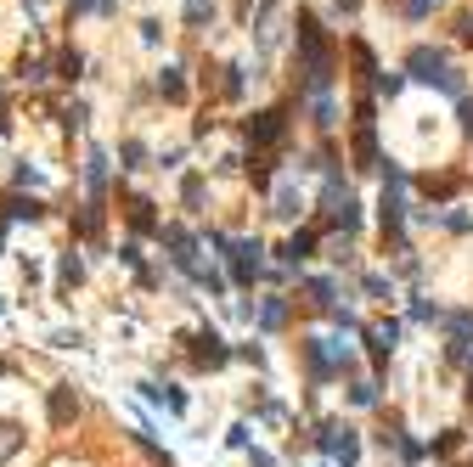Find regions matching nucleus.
<instances>
[{
  "label": "nucleus",
  "instance_id": "nucleus-1",
  "mask_svg": "<svg viewBox=\"0 0 473 467\" xmlns=\"http://www.w3.org/2000/svg\"><path fill=\"white\" fill-rule=\"evenodd\" d=\"M299 51H305V74H310L305 84L321 96L333 84V46H327V34H321V23L310 12H299Z\"/></svg>",
  "mask_w": 473,
  "mask_h": 467
},
{
  "label": "nucleus",
  "instance_id": "nucleus-2",
  "mask_svg": "<svg viewBox=\"0 0 473 467\" xmlns=\"http://www.w3.org/2000/svg\"><path fill=\"white\" fill-rule=\"evenodd\" d=\"M305 366H310V377H316V383H327L333 372H344V366H350V349H344L338 338H305Z\"/></svg>",
  "mask_w": 473,
  "mask_h": 467
},
{
  "label": "nucleus",
  "instance_id": "nucleus-3",
  "mask_svg": "<svg viewBox=\"0 0 473 467\" xmlns=\"http://www.w3.org/2000/svg\"><path fill=\"white\" fill-rule=\"evenodd\" d=\"M316 439H321V451H327L333 462H344V467L361 462V439H355V428H344V422H327Z\"/></svg>",
  "mask_w": 473,
  "mask_h": 467
},
{
  "label": "nucleus",
  "instance_id": "nucleus-4",
  "mask_svg": "<svg viewBox=\"0 0 473 467\" xmlns=\"http://www.w3.org/2000/svg\"><path fill=\"white\" fill-rule=\"evenodd\" d=\"M226 253H231V282H236V287H254V282H260V265H265V260H260V253H265L260 242H226Z\"/></svg>",
  "mask_w": 473,
  "mask_h": 467
},
{
  "label": "nucleus",
  "instance_id": "nucleus-5",
  "mask_svg": "<svg viewBox=\"0 0 473 467\" xmlns=\"http://www.w3.org/2000/svg\"><path fill=\"white\" fill-rule=\"evenodd\" d=\"M406 74H412V79H423V84H440V79H445V51H434V46H417L412 57H406Z\"/></svg>",
  "mask_w": 473,
  "mask_h": 467
},
{
  "label": "nucleus",
  "instance_id": "nucleus-6",
  "mask_svg": "<svg viewBox=\"0 0 473 467\" xmlns=\"http://www.w3.org/2000/svg\"><path fill=\"white\" fill-rule=\"evenodd\" d=\"M282 130H288V113H282V108H265V113L248 119V136L260 141V146H276V141H282Z\"/></svg>",
  "mask_w": 473,
  "mask_h": 467
},
{
  "label": "nucleus",
  "instance_id": "nucleus-7",
  "mask_svg": "<svg viewBox=\"0 0 473 467\" xmlns=\"http://www.w3.org/2000/svg\"><path fill=\"white\" fill-rule=\"evenodd\" d=\"M445 332H451V355H468L473 349V310L445 315Z\"/></svg>",
  "mask_w": 473,
  "mask_h": 467
},
{
  "label": "nucleus",
  "instance_id": "nucleus-8",
  "mask_svg": "<svg viewBox=\"0 0 473 467\" xmlns=\"http://www.w3.org/2000/svg\"><path fill=\"white\" fill-rule=\"evenodd\" d=\"M74 417H79V394H74L68 383H57V389H51V422H57V428H68Z\"/></svg>",
  "mask_w": 473,
  "mask_h": 467
},
{
  "label": "nucleus",
  "instance_id": "nucleus-9",
  "mask_svg": "<svg viewBox=\"0 0 473 467\" xmlns=\"http://www.w3.org/2000/svg\"><path fill=\"white\" fill-rule=\"evenodd\" d=\"M192 355H198V366H226V360H231V349H226V338H220V332H203Z\"/></svg>",
  "mask_w": 473,
  "mask_h": 467
},
{
  "label": "nucleus",
  "instance_id": "nucleus-10",
  "mask_svg": "<svg viewBox=\"0 0 473 467\" xmlns=\"http://www.w3.org/2000/svg\"><path fill=\"white\" fill-rule=\"evenodd\" d=\"M310 253H316V231H293V237L282 242V265L293 270V265H305Z\"/></svg>",
  "mask_w": 473,
  "mask_h": 467
},
{
  "label": "nucleus",
  "instance_id": "nucleus-11",
  "mask_svg": "<svg viewBox=\"0 0 473 467\" xmlns=\"http://www.w3.org/2000/svg\"><path fill=\"white\" fill-rule=\"evenodd\" d=\"M23 439H29V434L17 428V422H6V417H0V467H6L17 451H23Z\"/></svg>",
  "mask_w": 473,
  "mask_h": 467
},
{
  "label": "nucleus",
  "instance_id": "nucleus-12",
  "mask_svg": "<svg viewBox=\"0 0 473 467\" xmlns=\"http://www.w3.org/2000/svg\"><path fill=\"white\" fill-rule=\"evenodd\" d=\"M271 215H276V220H293V215H299V192H293V181L276 186V208H271Z\"/></svg>",
  "mask_w": 473,
  "mask_h": 467
},
{
  "label": "nucleus",
  "instance_id": "nucleus-13",
  "mask_svg": "<svg viewBox=\"0 0 473 467\" xmlns=\"http://www.w3.org/2000/svg\"><path fill=\"white\" fill-rule=\"evenodd\" d=\"M85 163H91V169H85V175H91V192L102 198V186H107V153H102V146H91V158H85Z\"/></svg>",
  "mask_w": 473,
  "mask_h": 467
},
{
  "label": "nucleus",
  "instance_id": "nucleus-14",
  "mask_svg": "<svg viewBox=\"0 0 473 467\" xmlns=\"http://www.w3.org/2000/svg\"><path fill=\"white\" fill-rule=\"evenodd\" d=\"M130 225H136V231H164V225L153 220V203H147V198H130Z\"/></svg>",
  "mask_w": 473,
  "mask_h": 467
},
{
  "label": "nucleus",
  "instance_id": "nucleus-15",
  "mask_svg": "<svg viewBox=\"0 0 473 467\" xmlns=\"http://www.w3.org/2000/svg\"><path fill=\"white\" fill-rule=\"evenodd\" d=\"M282 322H288V304H282V299H265V304H260V327H265V332H276Z\"/></svg>",
  "mask_w": 473,
  "mask_h": 467
},
{
  "label": "nucleus",
  "instance_id": "nucleus-16",
  "mask_svg": "<svg viewBox=\"0 0 473 467\" xmlns=\"http://www.w3.org/2000/svg\"><path fill=\"white\" fill-rule=\"evenodd\" d=\"M158 91H164L169 101H181V96H186V79H181V68H164V74H158Z\"/></svg>",
  "mask_w": 473,
  "mask_h": 467
},
{
  "label": "nucleus",
  "instance_id": "nucleus-17",
  "mask_svg": "<svg viewBox=\"0 0 473 467\" xmlns=\"http://www.w3.org/2000/svg\"><path fill=\"white\" fill-rule=\"evenodd\" d=\"M395 344H400V327H395V322H383V327H372V349H378V355H389Z\"/></svg>",
  "mask_w": 473,
  "mask_h": 467
},
{
  "label": "nucleus",
  "instance_id": "nucleus-18",
  "mask_svg": "<svg viewBox=\"0 0 473 467\" xmlns=\"http://www.w3.org/2000/svg\"><path fill=\"white\" fill-rule=\"evenodd\" d=\"M372 91L378 96H400L406 91V74H372Z\"/></svg>",
  "mask_w": 473,
  "mask_h": 467
},
{
  "label": "nucleus",
  "instance_id": "nucleus-19",
  "mask_svg": "<svg viewBox=\"0 0 473 467\" xmlns=\"http://www.w3.org/2000/svg\"><path fill=\"white\" fill-rule=\"evenodd\" d=\"M310 304H321V310H338V287H333V282H310Z\"/></svg>",
  "mask_w": 473,
  "mask_h": 467
},
{
  "label": "nucleus",
  "instance_id": "nucleus-20",
  "mask_svg": "<svg viewBox=\"0 0 473 467\" xmlns=\"http://www.w3.org/2000/svg\"><path fill=\"white\" fill-rule=\"evenodd\" d=\"M214 17V0H186V23H209Z\"/></svg>",
  "mask_w": 473,
  "mask_h": 467
},
{
  "label": "nucleus",
  "instance_id": "nucleus-21",
  "mask_svg": "<svg viewBox=\"0 0 473 467\" xmlns=\"http://www.w3.org/2000/svg\"><path fill=\"white\" fill-rule=\"evenodd\" d=\"M243 84H248V68L236 62V68H226V96H243Z\"/></svg>",
  "mask_w": 473,
  "mask_h": 467
},
{
  "label": "nucleus",
  "instance_id": "nucleus-22",
  "mask_svg": "<svg viewBox=\"0 0 473 467\" xmlns=\"http://www.w3.org/2000/svg\"><path fill=\"white\" fill-rule=\"evenodd\" d=\"M57 68H62V79H79V68H85V57H79V51H62V57H57Z\"/></svg>",
  "mask_w": 473,
  "mask_h": 467
},
{
  "label": "nucleus",
  "instance_id": "nucleus-23",
  "mask_svg": "<svg viewBox=\"0 0 473 467\" xmlns=\"http://www.w3.org/2000/svg\"><path fill=\"white\" fill-rule=\"evenodd\" d=\"M316 124H321V130H333V124H338V108H333V101H327V96H321V101H316Z\"/></svg>",
  "mask_w": 473,
  "mask_h": 467
},
{
  "label": "nucleus",
  "instance_id": "nucleus-24",
  "mask_svg": "<svg viewBox=\"0 0 473 467\" xmlns=\"http://www.w3.org/2000/svg\"><path fill=\"white\" fill-rule=\"evenodd\" d=\"M57 276H62V287H68V282H79V276H85V265H79V260H74V253H68V260H62V265H57Z\"/></svg>",
  "mask_w": 473,
  "mask_h": 467
},
{
  "label": "nucleus",
  "instance_id": "nucleus-25",
  "mask_svg": "<svg viewBox=\"0 0 473 467\" xmlns=\"http://www.w3.org/2000/svg\"><path fill=\"white\" fill-rule=\"evenodd\" d=\"M40 215H46V208H40V203H23V198L12 203V220H40Z\"/></svg>",
  "mask_w": 473,
  "mask_h": 467
},
{
  "label": "nucleus",
  "instance_id": "nucleus-26",
  "mask_svg": "<svg viewBox=\"0 0 473 467\" xmlns=\"http://www.w3.org/2000/svg\"><path fill=\"white\" fill-rule=\"evenodd\" d=\"M119 158H124V169H141L147 153H141V141H124V153H119Z\"/></svg>",
  "mask_w": 473,
  "mask_h": 467
},
{
  "label": "nucleus",
  "instance_id": "nucleus-27",
  "mask_svg": "<svg viewBox=\"0 0 473 467\" xmlns=\"http://www.w3.org/2000/svg\"><path fill=\"white\" fill-rule=\"evenodd\" d=\"M181 198H186V203H192V208H198V203H203V181H198V175H192V181H186V186H181Z\"/></svg>",
  "mask_w": 473,
  "mask_h": 467
},
{
  "label": "nucleus",
  "instance_id": "nucleus-28",
  "mask_svg": "<svg viewBox=\"0 0 473 467\" xmlns=\"http://www.w3.org/2000/svg\"><path fill=\"white\" fill-rule=\"evenodd\" d=\"M350 400H355V406H372L378 389H372V383H355V389H350Z\"/></svg>",
  "mask_w": 473,
  "mask_h": 467
},
{
  "label": "nucleus",
  "instance_id": "nucleus-29",
  "mask_svg": "<svg viewBox=\"0 0 473 467\" xmlns=\"http://www.w3.org/2000/svg\"><path fill=\"white\" fill-rule=\"evenodd\" d=\"M434 6H440V0H406V17H428Z\"/></svg>",
  "mask_w": 473,
  "mask_h": 467
},
{
  "label": "nucleus",
  "instance_id": "nucleus-30",
  "mask_svg": "<svg viewBox=\"0 0 473 467\" xmlns=\"http://www.w3.org/2000/svg\"><path fill=\"white\" fill-rule=\"evenodd\" d=\"M462 136H473V96H462Z\"/></svg>",
  "mask_w": 473,
  "mask_h": 467
},
{
  "label": "nucleus",
  "instance_id": "nucleus-31",
  "mask_svg": "<svg viewBox=\"0 0 473 467\" xmlns=\"http://www.w3.org/2000/svg\"><path fill=\"white\" fill-rule=\"evenodd\" d=\"M462 40H468V46H473V17H462Z\"/></svg>",
  "mask_w": 473,
  "mask_h": 467
},
{
  "label": "nucleus",
  "instance_id": "nucleus-32",
  "mask_svg": "<svg viewBox=\"0 0 473 467\" xmlns=\"http://www.w3.org/2000/svg\"><path fill=\"white\" fill-rule=\"evenodd\" d=\"M333 6H338V12H355V6H361V0H333Z\"/></svg>",
  "mask_w": 473,
  "mask_h": 467
}]
</instances>
